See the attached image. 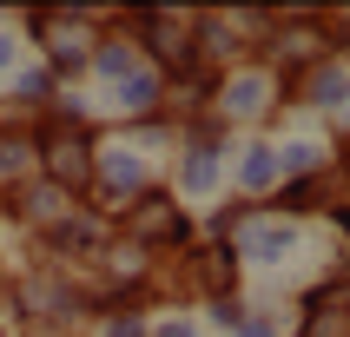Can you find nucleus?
Masks as SVG:
<instances>
[{"label": "nucleus", "instance_id": "f03ea898", "mask_svg": "<svg viewBox=\"0 0 350 337\" xmlns=\"http://www.w3.org/2000/svg\"><path fill=\"white\" fill-rule=\"evenodd\" d=\"M152 46H159V59H165V66H178V59H192V27H185V20H152Z\"/></svg>", "mask_w": 350, "mask_h": 337}, {"label": "nucleus", "instance_id": "7ed1b4c3", "mask_svg": "<svg viewBox=\"0 0 350 337\" xmlns=\"http://www.w3.org/2000/svg\"><path fill=\"white\" fill-rule=\"evenodd\" d=\"M133 232H139V238H159V232L185 238V225H178V218H172V205H165V198H146V205H139V212H133Z\"/></svg>", "mask_w": 350, "mask_h": 337}, {"label": "nucleus", "instance_id": "f257e3e1", "mask_svg": "<svg viewBox=\"0 0 350 337\" xmlns=\"http://www.w3.org/2000/svg\"><path fill=\"white\" fill-rule=\"evenodd\" d=\"M46 172L59 178V185H79V172H86V146L66 133H46Z\"/></svg>", "mask_w": 350, "mask_h": 337}, {"label": "nucleus", "instance_id": "20e7f679", "mask_svg": "<svg viewBox=\"0 0 350 337\" xmlns=\"http://www.w3.org/2000/svg\"><path fill=\"white\" fill-rule=\"evenodd\" d=\"M0 59H7V40H0Z\"/></svg>", "mask_w": 350, "mask_h": 337}]
</instances>
